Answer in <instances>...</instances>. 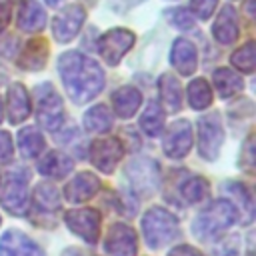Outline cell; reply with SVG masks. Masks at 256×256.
Masks as SVG:
<instances>
[{
    "instance_id": "21",
    "label": "cell",
    "mask_w": 256,
    "mask_h": 256,
    "mask_svg": "<svg viewBox=\"0 0 256 256\" xmlns=\"http://www.w3.org/2000/svg\"><path fill=\"white\" fill-rule=\"evenodd\" d=\"M142 104V96L134 86H120L112 94V108L120 118H130Z\"/></svg>"
},
{
    "instance_id": "16",
    "label": "cell",
    "mask_w": 256,
    "mask_h": 256,
    "mask_svg": "<svg viewBox=\"0 0 256 256\" xmlns=\"http://www.w3.org/2000/svg\"><path fill=\"white\" fill-rule=\"evenodd\" d=\"M100 182L94 174L90 172H82V174H76L66 186H64V196L70 200V202H84L88 198H92L98 190Z\"/></svg>"
},
{
    "instance_id": "28",
    "label": "cell",
    "mask_w": 256,
    "mask_h": 256,
    "mask_svg": "<svg viewBox=\"0 0 256 256\" xmlns=\"http://www.w3.org/2000/svg\"><path fill=\"white\" fill-rule=\"evenodd\" d=\"M188 102L196 110H204L212 102V90L204 78H194L188 84Z\"/></svg>"
},
{
    "instance_id": "18",
    "label": "cell",
    "mask_w": 256,
    "mask_h": 256,
    "mask_svg": "<svg viewBox=\"0 0 256 256\" xmlns=\"http://www.w3.org/2000/svg\"><path fill=\"white\" fill-rule=\"evenodd\" d=\"M170 60H172L174 68H176L180 74H184V76L192 74V72L196 70V62H198L194 44H192L190 40H186V38H178V40L174 42V46H172Z\"/></svg>"
},
{
    "instance_id": "6",
    "label": "cell",
    "mask_w": 256,
    "mask_h": 256,
    "mask_svg": "<svg viewBox=\"0 0 256 256\" xmlns=\"http://www.w3.org/2000/svg\"><path fill=\"white\" fill-rule=\"evenodd\" d=\"M0 204L16 216H22L28 208V176L26 170H12L0 192Z\"/></svg>"
},
{
    "instance_id": "3",
    "label": "cell",
    "mask_w": 256,
    "mask_h": 256,
    "mask_svg": "<svg viewBox=\"0 0 256 256\" xmlns=\"http://www.w3.org/2000/svg\"><path fill=\"white\" fill-rule=\"evenodd\" d=\"M178 232V220L176 216L166 210V208H150L144 212L142 216V234H144V240L146 244L156 250V248H162L164 244H168Z\"/></svg>"
},
{
    "instance_id": "37",
    "label": "cell",
    "mask_w": 256,
    "mask_h": 256,
    "mask_svg": "<svg viewBox=\"0 0 256 256\" xmlns=\"http://www.w3.org/2000/svg\"><path fill=\"white\" fill-rule=\"evenodd\" d=\"M252 136H248V140L244 142V150H242V166L244 168H252V164H254V154H252Z\"/></svg>"
},
{
    "instance_id": "24",
    "label": "cell",
    "mask_w": 256,
    "mask_h": 256,
    "mask_svg": "<svg viewBox=\"0 0 256 256\" xmlns=\"http://www.w3.org/2000/svg\"><path fill=\"white\" fill-rule=\"evenodd\" d=\"M158 90L162 96V104L168 112L180 110L182 106V90H180V82L172 76V74H162L160 82H158Z\"/></svg>"
},
{
    "instance_id": "36",
    "label": "cell",
    "mask_w": 256,
    "mask_h": 256,
    "mask_svg": "<svg viewBox=\"0 0 256 256\" xmlns=\"http://www.w3.org/2000/svg\"><path fill=\"white\" fill-rule=\"evenodd\" d=\"M16 46H18L16 36L8 34V36H2L0 38V54L2 56H14L16 54Z\"/></svg>"
},
{
    "instance_id": "32",
    "label": "cell",
    "mask_w": 256,
    "mask_h": 256,
    "mask_svg": "<svg viewBox=\"0 0 256 256\" xmlns=\"http://www.w3.org/2000/svg\"><path fill=\"white\" fill-rule=\"evenodd\" d=\"M224 190L234 198L236 206H240V210H244V214H246L244 218L250 220L252 218V198H250V192H246V188L242 184H238V182H226Z\"/></svg>"
},
{
    "instance_id": "39",
    "label": "cell",
    "mask_w": 256,
    "mask_h": 256,
    "mask_svg": "<svg viewBox=\"0 0 256 256\" xmlns=\"http://www.w3.org/2000/svg\"><path fill=\"white\" fill-rule=\"evenodd\" d=\"M168 256H202V254H200V252H198L196 248L188 246V244H180V246L172 248Z\"/></svg>"
},
{
    "instance_id": "19",
    "label": "cell",
    "mask_w": 256,
    "mask_h": 256,
    "mask_svg": "<svg viewBox=\"0 0 256 256\" xmlns=\"http://www.w3.org/2000/svg\"><path fill=\"white\" fill-rule=\"evenodd\" d=\"M212 34L220 44H232L238 38V20L232 6H224L212 26Z\"/></svg>"
},
{
    "instance_id": "11",
    "label": "cell",
    "mask_w": 256,
    "mask_h": 256,
    "mask_svg": "<svg viewBox=\"0 0 256 256\" xmlns=\"http://www.w3.org/2000/svg\"><path fill=\"white\" fill-rule=\"evenodd\" d=\"M162 148L170 158H182L192 148V124L188 120H176L164 132Z\"/></svg>"
},
{
    "instance_id": "2",
    "label": "cell",
    "mask_w": 256,
    "mask_h": 256,
    "mask_svg": "<svg viewBox=\"0 0 256 256\" xmlns=\"http://www.w3.org/2000/svg\"><path fill=\"white\" fill-rule=\"evenodd\" d=\"M238 218V210L228 200H216L202 210L192 222V234L198 240H212L220 236Z\"/></svg>"
},
{
    "instance_id": "30",
    "label": "cell",
    "mask_w": 256,
    "mask_h": 256,
    "mask_svg": "<svg viewBox=\"0 0 256 256\" xmlns=\"http://www.w3.org/2000/svg\"><path fill=\"white\" fill-rule=\"evenodd\" d=\"M208 188L210 186H208V182L202 176H192V178H188L182 184L180 192H182V196H184L186 202L196 204V202H200V200H204L208 196Z\"/></svg>"
},
{
    "instance_id": "20",
    "label": "cell",
    "mask_w": 256,
    "mask_h": 256,
    "mask_svg": "<svg viewBox=\"0 0 256 256\" xmlns=\"http://www.w3.org/2000/svg\"><path fill=\"white\" fill-rule=\"evenodd\" d=\"M30 116V96L22 84H12L8 88V118L18 124Z\"/></svg>"
},
{
    "instance_id": "38",
    "label": "cell",
    "mask_w": 256,
    "mask_h": 256,
    "mask_svg": "<svg viewBox=\"0 0 256 256\" xmlns=\"http://www.w3.org/2000/svg\"><path fill=\"white\" fill-rule=\"evenodd\" d=\"M10 12H12V4L10 0H0V32L6 28V24L10 22Z\"/></svg>"
},
{
    "instance_id": "41",
    "label": "cell",
    "mask_w": 256,
    "mask_h": 256,
    "mask_svg": "<svg viewBox=\"0 0 256 256\" xmlns=\"http://www.w3.org/2000/svg\"><path fill=\"white\" fill-rule=\"evenodd\" d=\"M46 2H48V4H50V6H58V4H60V2H62V0H46Z\"/></svg>"
},
{
    "instance_id": "26",
    "label": "cell",
    "mask_w": 256,
    "mask_h": 256,
    "mask_svg": "<svg viewBox=\"0 0 256 256\" xmlns=\"http://www.w3.org/2000/svg\"><path fill=\"white\" fill-rule=\"evenodd\" d=\"M18 150L24 158H36L44 150V138L36 128H22L18 132Z\"/></svg>"
},
{
    "instance_id": "12",
    "label": "cell",
    "mask_w": 256,
    "mask_h": 256,
    "mask_svg": "<svg viewBox=\"0 0 256 256\" xmlns=\"http://www.w3.org/2000/svg\"><path fill=\"white\" fill-rule=\"evenodd\" d=\"M104 248L110 256H136L138 240L134 230L128 224H112L104 242Z\"/></svg>"
},
{
    "instance_id": "10",
    "label": "cell",
    "mask_w": 256,
    "mask_h": 256,
    "mask_svg": "<svg viewBox=\"0 0 256 256\" xmlns=\"http://www.w3.org/2000/svg\"><path fill=\"white\" fill-rule=\"evenodd\" d=\"M132 44H134V34H132L130 30L114 28V30L106 32L104 36H100V40H98V50H100L102 58H104L108 64L116 66V64L122 60V56L132 48Z\"/></svg>"
},
{
    "instance_id": "23",
    "label": "cell",
    "mask_w": 256,
    "mask_h": 256,
    "mask_svg": "<svg viewBox=\"0 0 256 256\" xmlns=\"http://www.w3.org/2000/svg\"><path fill=\"white\" fill-rule=\"evenodd\" d=\"M46 58H48V42L42 38H36L26 44L18 64L24 70H40V68H44Z\"/></svg>"
},
{
    "instance_id": "29",
    "label": "cell",
    "mask_w": 256,
    "mask_h": 256,
    "mask_svg": "<svg viewBox=\"0 0 256 256\" xmlns=\"http://www.w3.org/2000/svg\"><path fill=\"white\" fill-rule=\"evenodd\" d=\"M140 126L148 136H158L162 132L164 126V112L160 108V104L150 102L144 110V114L140 116Z\"/></svg>"
},
{
    "instance_id": "17",
    "label": "cell",
    "mask_w": 256,
    "mask_h": 256,
    "mask_svg": "<svg viewBox=\"0 0 256 256\" xmlns=\"http://www.w3.org/2000/svg\"><path fill=\"white\" fill-rule=\"evenodd\" d=\"M16 24L24 32H38L46 24V14L44 8L40 6L38 0H22L18 8V18Z\"/></svg>"
},
{
    "instance_id": "4",
    "label": "cell",
    "mask_w": 256,
    "mask_h": 256,
    "mask_svg": "<svg viewBox=\"0 0 256 256\" xmlns=\"http://www.w3.org/2000/svg\"><path fill=\"white\" fill-rule=\"evenodd\" d=\"M34 96H36L38 124L46 130L60 128V124L64 120V106H62V98L58 96L54 86L52 84H40L34 88Z\"/></svg>"
},
{
    "instance_id": "22",
    "label": "cell",
    "mask_w": 256,
    "mask_h": 256,
    "mask_svg": "<svg viewBox=\"0 0 256 256\" xmlns=\"http://www.w3.org/2000/svg\"><path fill=\"white\" fill-rule=\"evenodd\" d=\"M72 168H74V162H72L66 154H62V152H58V150L48 152V154L38 162L40 174L50 176V178H62V176H66L68 172H72Z\"/></svg>"
},
{
    "instance_id": "42",
    "label": "cell",
    "mask_w": 256,
    "mask_h": 256,
    "mask_svg": "<svg viewBox=\"0 0 256 256\" xmlns=\"http://www.w3.org/2000/svg\"><path fill=\"white\" fill-rule=\"evenodd\" d=\"M0 122H2V100H0Z\"/></svg>"
},
{
    "instance_id": "8",
    "label": "cell",
    "mask_w": 256,
    "mask_h": 256,
    "mask_svg": "<svg viewBox=\"0 0 256 256\" xmlns=\"http://www.w3.org/2000/svg\"><path fill=\"white\" fill-rule=\"evenodd\" d=\"M126 176L130 180V184L134 186V190H138L140 194H154V190L160 184V168L154 160L150 158H138L134 162H130L126 166Z\"/></svg>"
},
{
    "instance_id": "27",
    "label": "cell",
    "mask_w": 256,
    "mask_h": 256,
    "mask_svg": "<svg viewBox=\"0 0 256 256\" xmlns=\"http://www.w3.org/2000/svg\"><path fill=\"white\" fill-rule=\"evenodd\" d=\"M110 126H112V114L108 112V108H106L104 104L92 106V108L84 114V128L90 130V132L102 134V132H108Z\"/></svg>"
},
{
    "instance_id": "35",
    "label": "cell",
    "mask_w": 256,
    "mask_h": 256,
    "mask_svg": "<svg viewBox=\"0 0 256 256\" xmlns=\"http://www.w3.org/2000/svg\"><path fill=\"white\" fill-rule=\"evenodd\" d=\"M14 154V146H12V136L8 132H0V164L10 162Z\"/></svg>"
},
{
    "instance_id": "1",
    "label": "cell",
    "mask_w": 256,
    "mask_h": 256,
    "mask_svg": "<svg viewBox=\"0 0 256 256\" xmlns=\"http://www.w3.org/2000/svg\"><path fill=\"white\" fill-rule=\"evenodd\" d=\"M58 72L62 76L68 96L76 104L92 100L104 86L102 68L80 52H66L58 60Z\"/></svg>"
},
{
    "instance_id": "25",
    "label": "cell",
    "mask_w": 256,
    "mask_h": 256,
    "mask_svg": "<svg viewBox=\"0 0 256 256\" xmlns=\"http://www.w3.org/2000/svg\"><path fill=\"white\" fill-rule=\"evenodd\" d=\"M214 86L220 94V98H232L242 90V78L230 68H218L212 76Z\"/></svg>"
},
{
    "instance_id": "15",
    "label": "cell",
    "mask_w": 256,
    "mask_h": 256,
    "mask_svg": "<svg viewBox=\"0 0 256 256\" xmlns=\"http://www.w3.org/2000/svg\"><path fill=\"white\" fill-rule=\"evenodd\" d=\"M124 148L116 138H104V140H96L92 144L90 150V158L92 164L100 170V172H112L114 166L118 164V160L122 158Z\"/></svg>"
},
{
    "instance_id": "14",
    "label": "cell",
    "mask_w": 256,
    "mask_h": 256,
    "mask_svg": "<svg viewBox=\"0 0 256 256\" xmlns=\"http://www.w3.org/2000/svg\"><path fill=\"white\" fill-rule=\"evenodd\" d=\"M0 256H44V252L24 232L6 230L0 238Z\"/></svg>"
},
{
    "instance_id": "33",
    "label": "cell",
    "mask_w": 256,
    "mask_h": 256,
    "mask_svg": "<svg viewBox=\"0 0 256 256\" xmlns=\"http://www.w3.org/2000/svg\"><path fill=\"white\" fill-rule=\"evenodd\" d=\"M168 20L176 26V28H182V30H188L194 26V18H192V12L184 10V8H176V10H168L166 12Z\"/></svg>"
},
{
    "instance_id": "7",
    "label": "cell",
    "mask_w": 256,
    "mask_h": 256,
    "mask_svg": "<svg viewBox=\"0 0 256 256\" xmlns=\"http://www.w3.org/2000/svg\"><path fill=\"white\" fill-rule=\"evenodd\" d=\"M224 142V130L218 114L202 116L198 122V152L206 160H216Z\"/></svg>"
},
{
    "instance_id": "5",
    "label": "cell",
    "mask_w": 256,
    "mask_h": 256,
    "mask_svg": "<svg viewBox=\"0 0 256 256\" xmlns=\"http://www.w3.org/2000/svg\"><path fill=\"white\" fill-rule=\"evenodd\" d=\"M60 214V194L58 190L42 182L32 192V218L38 226H54L56 218Z\"/></svg>"
},
{
    "instance_id": "9",
    "label": "cell",
    "mask_w": 256,
    "mask_h": 256,
    "mask_svg": "<svg viewBox=\"0 0 256 256\" xmlns=\"http://www.w3.org/2000/svg\"><path fill=\"white\" fill-rule=\"evenodd\" d=\"M66 226L80 236L84 242L94 244L98 240V230H100V214L94 208H74L64 214Z\"/></svg>"
},
{
    "instance_id": "34",
    "label": "cell",
    "mask_w": 256,
    "mask_h": 256,
    "mask_svg": "<svg viewBox=\"0 0 256 256\" xmlns=\"http://www.w3.org/2000/svg\"><path fill=\"white\" fill-rule=\"evenodd\" d=\"M216 8V0H192L190 2V12H194V16H198L200 20H206L208 16H212Z\"/></svg>"
},
{
    "instance_id": "31",
    "label": "cell",
    "mask_w": 256,
    "mask_h": 256,
    "mask_svg": "<svg viewBox=\"0 0 256 256\" xmlns=\"http://www.w3.org/2000/svg\"><path fill=\"white\" fill-rule=\"evenodd\" d=\"M232 64L240 70V72H254L256 68V44L254 42H246L240 50H236L232 54Z\"/></svg>"
},
{
    "instance_id": "40",
    "label": "cell",
    "mask_w": 256,
    "mask_h": 256,
    "mask_svg": "<svg viewBox=\"0 0 256 256\" xmlns=\"http://www.w3.org/2000/svg\"><path fill=\"white\" fill-rule=\"evenodd\" d=\"M62 256H86L84 252H80L78 248H68L66 252H62Z\"/></svg>"
},
{
    "instance_id": "13",
    "label": "cell",
    "mask_w": 256,
    "mask_h": 256,
    "mask_svg": "<svg viewBox=\"0 0 256 256\" xmlns=\"http://www.w3.org/2000/svg\"><path fill=\"white\" fill-rule=\"evenodd\" d=\"M82 22H84V10L78 4H70L58 16H54L52 34L58 42H70L78 34Z\"/></svg>"
}]
</instances>
